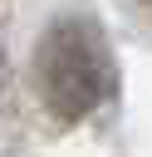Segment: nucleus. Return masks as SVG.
<instances>
[{
  "instance_id": "obj_1",
  "label": "nucleus",
  "mask_w": 152,
  "mask_h": 157,
  "mask_svg": "<svg viewBox=\"0 0 152 157\" xmlns=\"http://www.w3.org/2000/svg\"><path fill=\"white\" fill-rule=\"evenodd\" d=\"M34 88L59 118H83L113 93V59L88 20L49 25L34 49Z\"/></svg>"
}]
</instances>
